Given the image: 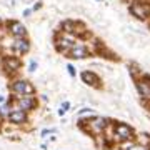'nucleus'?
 <instances>
[{
	"mask_svg": "<svg viewBox=\"0 0 150 150\" xmlns=\"http://www.w3.org/2000/svg\"><path fill=\"white\" fill-rule=\"evenodd\" d=\"M67 70H69V74H70V77H75V75H77V70H75V67L74 65H67Z\"/></svg>",
	"mask_w": 150,
	"mask_h": 150,
	"instance_id": "nucleus-15",
	"label": "nucleus"
},
{
	"mask_svg": "<svg viewBox=\"0 0 150 150\" xmlns=\"http://www.w3.org/2000/svg\"><path fill=\"white\" fill-rule=\"evenodd\" d=\"M38 8H42V2H37V5H33V7H32V12L38 10Z\"/></svg>",
	"mask_w": 150,
	"mask_h": 150,
	"instance_id": "nucleus-19",
	"label": "nucleus"
},
{
	"mask_svg": "<svg viewBox=\"0 0 150 150\" xmlns=\"http://www.w3.org/2000/svg\"><path fill=\"white\" fill-rule=\"evenodd\" d=\"M2 67L5 72H18L22 67V60L18 57H5L2 60Z\"/></svg>",
	"mask_w": 150,
	"mask_h": 150,
	"instance_id": "nucleus-5",
	"label": "nucleus"
},
{
	"mask_svg": "<svg viewBox=\"0 0 150 150\" xmlns=\"http://www.w3.org/2000/svg\"><path fill=\"white\" fill-rule=\"evenodd\" d=\"M137 90L140 92V95H142V97L150 98V85H147L145 82H142V80L137 82Z\"/></svg>",
	"mask_w": 150,
	"mask_h": 150,
	"instance_id": "nucleus-13",
	"label": "nucleus"
},
{
	"mask_svg": "<svg viewBox=\"0 0 150 150\" xmlns=\"http://www.w3.org/2000/svg\"><path fill=\"white\" fill-rule=\"evenodd\" d=\"M4 100H5V97H4V95H0V102H4Z\"/></svg>",
	"mask_w": 150,
	"mask_h": 150,
	"instance_id": "nucleus-21",
	"label": "nucleus"
},
{
	"mask_svg": "<svg viewBox=\"0 0 150 150\" xmlns=\"http://www.w3.org/2000/svg\"><path fill=\"white\" fill-rule=\"evenodd\" d=\"M129 10L134 17H137V18H140V20H147V18L150 17V4L135 0V2L130 4Z\"/></svg>",
	"mask_w": 150,
	"mask_h": 150,
	"instance_id": "nucleus-1",
	"label": "nucleus"
},
{
	"mask_svg": "<svg viewBox=\"0 0 150 150\" xmlns=\"http://www.w3.org/2000/svg\"><path fill=\"white\" fill-rule=\"evenodd\" d=\"M7 32L10 33L13 38H23L27 37V27L18 20H7L5 22Z\"/></svg>",
	"mask_w": 150,
	"mask_h": 150,
	"instance_id": "nucleus-3",
	"label": "nucleus"
},
{
	"mask_svg": "<svg viewBox=\"0 0 150 150\" xmlns=\"http://www.w3.org/2000/svg\"><path fill=\"white\" fill-rule=\"evenodd\" d=\"M32 13V8H27V10H23V17H28Z\"/></svg>",
	"mask_w": 150,
	"mask_h": 150,
	"instance_id": "nucleus-20",
	"label": "nucleus"
},
{
	"mask_svg": "<svg viewBox=\"0 0 150 150\" xmlns=\"http://www.w3.org/2000/svg\"><path fill=\"white\" fill-rule=\"evenodd\" d=\"M67 57H69V59H85V57H88V50H87L85 45L77 43V45H74V47L69 50Z\"/></svg>",
	"mask_w": 150,
	"mask_h": 150,
	"instance_id": "nucleus-6",
	"label": "nucleus"
},
{
	"mask_svg": "<svg viewBox=\"0 0 150 150\" xmlns=\"http://www.w3.org/2000/svg\"><path fill=\"white\" fill-rule=\"evenodd\" d=\"M82 80L85 82L87 85H92V87H98L100 83V79H98V75L90 72V70H85V72H82Z\"/></svg>",
	"mask_w": 150,
	"mask_h": 150,
	"instance_id": "nucleus-10",
	"label": "nucleus"
},
{
	"mask_svg": "<svg viewBox=\"0 0 150 150\" xmlns=\"http://www.w3.org/2000/svg\"><path fill=\"white\" fill-rule=\"evenodd\" d=\"M8 110H10V103H5V105H4V107H0V113H2V115H7V117H8Z\"/></svg>",
	"mask_w": 150,
	"mask_h": 150,
	"instance_id": "nucleus-14",
	"label": "nucleus"
},
{
	"mask_svg": "<svg viewBox=\"0 0 150 150\" xmlns=\"http://www.w3.org/2000/svg\"><path fill=\"white\" fill-rule=\"evenodd\" d=\"M142 82H145L147 85H150V75H142Z\"/></svg>",
	"mask_w": 150,
	"mask_h": 150,
	"instance_id": "nucleus-17",
	"label": "nucleus"
},
{
	"mask_svg": "<svg viewBox=\"0 0 150 150\" xmlns=\"http://www.w3.org/2000/svg\"><path fill=\"white\" fill-rule=\"evenodd\" d=\"M7 118H8V122L20 125V123L27 122V112H23V110H20V108H17V110H12Z\"/></svg>",
	"mask_w": 150,
	"mask_h": 150,
	"instance_id": "nucleus-8",
	"label": "nucleus"
},
{
	"mask_svg": "<svg viewBox=\"0 0 150 150\" xmlns=\"http://www.w3.org/2000/svg\"><path fill=\"white\" fill-rule=\"evenodd\" d=\"M17 103H18V108L23 110V112H30V110L37 107V100L33 97H20Z\"/></svg>",
	"mask_w": 150,
	"mask_h": 150,
	"instance_id": "nucleus-7",
	"label": "nucleus"
},
{
	"mask_svg": "<svg viewBox=\"0 0 150 150\" xmlns=\"http://www.w3.org/2000/svg\"><path fill=\"white\" fill-rule=\"evenodd\" d=\"M12 92H15L17 95H20V97H32L35 93V87L28 80L18 79V80H15L12 83Z\"/></svg>",
	"mask_w": 150,
	"mask_h": 150,
	"instance_id": "nucleus-2",
	"label": "nucleus"
},
{
	"mask_svg": "<svg viewBox=\"0 0 150 150\" xmlns=\"http://www.w3.org/2000/svg\"><path fill=\"white\" fill-rule=\"evenodd\" d=\"M54 132H55V129H50V130L45 129V130L42 132V137H45V135H48V134H54Z\"/></svg>",
	"mask_w": 150,
	"mask_h": 150,
	"instance_id": "nucleus-18",
	"label": "nucleus"
},
{
	"mask_svg": "<svg viewBox=\"0 0 150 150\" xmlns=\"http://www.w3.org/2000/svg\"><path fill=\"white\" fill-rule=\"evenodd\" d=\"M77 22L75 20H65V22H62L60 23V30L59 32H62V33H75L77 32Z\"/></svg>",
	"mask_w": 150,
	"mask_h": 150,
	"instance_id": "nucleus-11",
	"label": "nucleus"
},
{
	"mask_svg": "<svg viewBox=\"0 0 150 150\" xmlns=\"http://www.w3.org/2000/svg\"><path fill=\"white\" fill-rule=\"evenodd\" d=\"M97 2H102V0H97Z\"/></svg>",
	"mask_w": 150,
	"mask_h": 150,
	"instance_id": "nucleus-22",
	"label": "nucleus"
},
{
	"mask_svg": "<svg viewBox=\"0 0 150 150\" xmlns=\"http://www.w3.org/2000/svg\"><path fill=\"white\" fill-rule=\"evenodd\" d=\"M132 134H134V130H132V127H129V125H125V123H118V125H115V135H117L120 140L130 139Z\"/></svg>",
	"mask_w": 150,
	"mask_h": 150,
	"instance_id": "nucleus-9",
	"label": "nucleus"
},
{
	"mask_svg": "<svg viewBox=\"0 0 150 150\" xmlns=\"http://www.w3.org/2000/svg\"><path fill=\"white\" fill-rule=\"evenodd\" d=\"M12 50L15 52V55H25V54H28V52H30V40H28L27 37L13 38Z\"/></svg>",
	"mask_w": 150,
	"mask_h": 150,
	"instance_id": "nucleus-4",
	"label": "nucleus"
},
{
	"mask_svg": "<svg viewBox=\"0 0 150 150\" xmlns=\"http://www.w3.org/2000/svg\"><path fill=\"white\" fill-rule=\"evenodd\" d=\"M92 127L95 129V134H100L105 127H107V120L102 117H95L93 120H92Z\"/></svg>",
	"mask_w": 150,
	"mask_h": 150,
	"instance_id": "nucleus-12",
	"label": "nucleus"
},
{
	"mask_svg": "<svg viewBox=\"0 0 150 150\" xmlns=\"http://www.w3.org/2000/svg\"><path fill=\"white\" fill-rule=\"evenodd\" d=\"M37 67H38L37 62H33V60H32V62H30V65H28V72H35V70H37Z\"/></svg>",
	"mask_w": 150,
	"mask_h": 150,
	"instance_id": "nucleus-16",
	"label": "nucleus"
}]
</instances>
